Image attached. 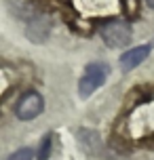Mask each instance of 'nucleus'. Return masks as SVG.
Segmentation results:
<instances>
[{"mask_svg":"<svg viewBox=\"0 0 154 160\" xmlns=\"http://www.w3.org/2000/svg\"><path fill=\"white\" fill-rule=\"evenodd\" d=\"M108 74H110V68H108L105 63H101V61L89 63L87 68H85V74H82L80 82H78V95H80L82 99L91 97L105 82Z\"/></svg>","mask_w":154,"mask_h":160,"instance_id":"f257e3e1","label":"nucleus"},{"mask_svg":"<svg viewBox=\"0 0 154 160\" xmlns=\"http://www.w3.org/2000/svg\"><path fill=\"white\" fill-rule=\"evenodd\" d=\"M101 38L108 47L112 48H121V47H127L133 38V32H131V25L127 21H122V19H112V21H108L105 25H101Z\"/></svg>","mask_w":154,"mask_h":160,"instance_id":"f03ea898","label":"nucleus"},{"mask_svg":"<svg viewBox=\"0 0 154 160\" xmlns=\"http://www.w3.org/2000/svg\"><path fill=\"white\" fill-rule=\"evenodd\" d=\"M44 110V99L38 91H28L19 97V101L15 105V116L19 120H34L38 118Z\"/></svg>","mask_w":154,"mask_h":160,"instance_id":"7ed1b4c3","label":"nucleus"},{"mask_svg":"<svg viewBox=\"0 0 154 160\" xmlns=\"http://www.w3.org/2000/svg\"><path fill=\"white\" fill-rule=\"evenodd\" d=\"M150 51L152 47L150 44H139V47H133L129 51H125L121 55V70L122 72H131V70H135L139 63H144L150 55Z\"/></svg>","mask_w":154,"mask_h":160,"instance_id":"20e7f679","label":"nucleus"},{"mask_svg":"<svg viewBox=\"0 0 154 160\" xmlns=\"http://www.w3.org/2000/svg\"><path fill=\"white\" fill-rule=\"evenodd\" d=\"M49 28H51V21L47 17H36L28 28V38L34 40V42H44L47 36H49Z\"/></svg>","mask_w":154,"mask_h":160,"instance_id":"39448f33","label":"nucleus"},{"mask_svg":"<svg viewBox=\"0 0 154 160\" xmlns=\"http://www.w3.org/2000/svg\"><path fill=\"white\" fill-rule=\"evenodd\" d=\"M51 152H53V133H47L40 141V148H38V160H49Z\"/></svg>","mask_w":154,"mask_h":160,"instance_id":"423d86ee","label":"nucleus"},{"mask_svg":"<svg viewBox=\"0 0 154 160\" xmlns=\"http://www.w3.org/2000/svg\"><path fill=\"white\" fill-rule=\"evenodd\" d=\"M8 160H34V154L30 148H19L17 152L11 154V158Z\"/></svg>","mask_w":154,"mask_h":160,"instance_id":"0eeeda50","label":"nucleus"},{"mask_svg":"<svg viewBox=\"0 0 154 160\" xmlns=\"http://www.w3.org/2000/svg\"><path fill=\"white\" fill-rule=\"evenodd\" d=\"M146 4H148L150 8H154V0H146Z\"/></svg>","mask_w":154,"mask_h":160,"instance_id":"6e6552de","label":"nucleus"}]
</instances>
